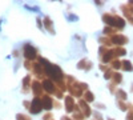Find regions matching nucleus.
I'll list each match as a JSON object with an SVG mask.
<instances>
[{"label": "nucleus", "instance_id": "nucleus-1", "mask_svg": "<svg viewBox=\"0 0 133 120\" xmlns=\"http://www.w3.org/2000/svg\"><path fill=\"white\" fill-rule=\"evenodd\" d=\"M103 20L105 21V23H108L109 26H115V27H117V28H124V26H125V23H124V20L121 19V17H118V16H116V15H104L103 16Z\"/></svg>", "mask_w": 133, "mask_h": 120}, {"label": "nucleus", "instance_id": "nucleus-2", "mask_svg": "<svg viewBox=\"0 0 133 120\" xmlns=\"http://www.w3.org/2000/svg\"><path fill=\"white\" fill-rule=\"evenodd\" d=\"M45 72L48 76H51L52 79H55L56 81H61V78H63V73L60 71V68L57 65H53V64H47L45 65Z\"/></svg>", "mask_w": 133, "mask_h": 120}, {"label": "nucleus", "instance_id": "nucleus-3", "mask_svg": "<svg viewBox=\"0 0 133 120\" xmlns=\"http://www.w3.org/2000/svg\"><path fill=\"white\" fill-rule=\"evenodd\" d=\"M41 108H43V103H41V100L39 99V97H36V99H33L29 111H31L32 113H39Z\"/></svg>", "mask_w": 133, "mask_h": 120}, {"label": "nucleus", "instance_id": "nucleus-4", "mask_svg": "<svg viewBox=\"0 0 133 120\" xmlns=\"http://www.w3.org/2000/svg\"><path fill=\"white\" fill-rule=\"evenodd\" d=\"M127 41H128V39L125 36H123V35H116V36L112 37V43L113 44H117V46H123V44H125Z\"/></svg>", "mask_w": 133, "mask_h": 120}, {"label": "nucleus", "instance_id": "nucleus-5", "mask_svg": "<svg viewBox=\"0 0 133 120\" xmlns=\"http://www.w3.org/2000/svg\"><path fill=\"white\" fill-rule=\"evenodd\" d=\"M24 55L28 59H33L36 56V51H35V48H32L31 46H25L24 47Z\"/></svg>", "mask_w": 133, "mask_h": 120}, {"label": "nucleus", "instance_id": "nucleus-6", "mask_svg": "<svg viewBox=\"0 0 133 120\" xmlns=\"http://www.w3.org/2000/svg\"><path fill=\"white\" fill-rule=\"evenodd\" d=\"M121 9L124 11V15L125 16H128V17H132V15H133V5L129 3V4H125V5H123L121 7Z\"/></svg>", "mask_w": 133, "mask_h": 120}, {"label": "nucleus", "instance_id": "nucleus-7", "mask_svg": "<svg viewBox=\"0 0 133 120\" xmlns=\"http://www.w3.org/2000/svg\"><path fill=\"white\" fill-rule=\"evenodd\" d=\"M41 103H43V108H45V110H51V107H52V99H51L49 96H43Z\"/></svg>", "mask_w": 133, "mask_h": 120}, {"label": "nucleus", "instance_id": "nucleus-8", "mask_svg": "<svg viewBox=\"0 0 133 120\" xmlns=\"http://www.w3.org/2000/svg\"><path fill=\"white\" fill-rule=\"evenodd\" d=\"M65 104H66V111L68 112H71V111H73V108H75V103H73V99L71 96H68L65 99Z\"/></svg>", "mask_w": 133, "mask_h": 120}, {"label": "nucleus", "instance_id": "nucleus-9", "mask_svg": "<svg viewBox=\"0 0 133 120\" xmlns=\"http://www.w3.org/2000/svg\"><path fill=\"white\" fill-rule=\"evenodd\" d=\"M43 85H44V88H45V91H48V92H53L55 91V85H53V83L51 80H45L43 83Z\"/></svg>", "mask_w": 133, "mask_h": 120}, {"label": "nucleus", "instance_id": "nucleus-10", "mask_svg": "<svg viewBox=\"0 0 133 120\" xmlns=\"http://www.w3.org/2000/svg\"><path fill=\"white\" fill-rule=\"evenodd\" d=\"M121 65H123V68L125 71H133V67H132V63L128 61V60H124L123 63H121Z\"/></svg>", "mask_w": 133, "mask_h": 120}, {"label": "nucleus", "instance_id": "nucleus-11", "mask_svg": "<svg viewBox=\"0 0 133 120\" xmlns=\"http://www.w3.org/2000/svg\"><path fill=\"white\" fill-rule=\"evenodd\" d=\"M80 105L83 107V112L85 113V116H89L91 110H89V107H88V104H87V103H84V102H80Z\"/></svg>", "mask_w": 133, "mask_h": 120}, {"label": "nucleus", "instance_id": "nucleus-12", "mask_svg": "<svg viewBox=\"0 0 133 120\" xmlns=\"http://www.w3.org/2000/svg\"><path fill=\"white\" fill-rule=\"evenodd\" d=\"M117 96L120 97L121 100H125V99H127V93H125L124 91H121V90H118V91H117Z\"/></svg>", "mask_w": 133, "mask_h": 120}, {"label": "nucleus", "instance_id": "nucleus-13", "mask_svg": "<svg viewBox=\"0 0 133 120\" xmlns=\"http://www.w3.org/2000/svg\"><path fill=\"white\" fill-rule=\"evenodd\" d=\"M113 79H115L116 83H120V81H121V75H120V73H115V75H113Z\"/></svg>", "mask_w": 133, "mask_h": 120}, {"label": "nucleus", "instance_id": "nucleus-14", "mask_svg": "<svg viewBox=\"0 0 133 120\" xmlns=\"http://www.w3.org/2000/svg\"><path fill=\"white\" fill-rule=\"evenodd\" d=\"M112 64H113V68H120V67H121V63H120L118 60H113Z\"/></svg>", "mask_w": 133, "mask_h": 120}, {"label": "nucleus", "instance_id": "nucleus-15", "mask_svg": "<svg viewBox=\"0 0 133 120\" xmlns=\"http://www.w3.org/2000/svg\"><path fill=\"white\" fill-rule=\"evenodd\" d=\"M17 120H31V119L25 115H17Z\"/></svg>", "mask_w": 133, "mask_h": 120}, {"label": "nucleus", "instance_id": "nucleus-16", "mask_svg": "<svg viewBox=\"0 0 133 120\" xmlns=\"http://www.w3.org/2000/svg\"><path fill=\"white\" fill-rule=\"evenodd\" d=\"M87 100H88V102H92V100H93V95H92L91 92L87 93Z\"/></svg>", "mask_w": 133, "mask_h": 120}, {"label": "nucleus", "instance_id": "nucleus-17", "mask_svg": "<svg viewBox=\"0 0 133 120\" xmlns=\"http://www.w3.org/2000/svg\"><path fill=\"white\" fill-rule=\"evenodd\" d=\"M127 120H133V112H132V111L128 113V116H127Z\"/></svg>", "mask_w": 133, "mask_h": 120}, {"label": "nucleus", "instance_id": "nucleus-18", "mask_svg": "<svg viewBox=\"0 0 133 120\" xmlns=\"http://www.w3.org/2000/svg\"><path fill=\"white\" fill-rule=\"evenodd\" d=\"M128 20H129V21H130V23L133 24V17H128Z\"/></svg>", "mask_w": 133, "mask_h": 120}, {"label": "nucleus", "instance_id": "nucleus-19", "mask_svg": "<svg viewBox=\"0 0 133 120\" xmlns=\"http://www.w3.org/2000/svg\"><path fill=\"white\" fill-rule=\"evenodd\" d=\"M61 120H69V117H63Z\"/></svg>", "mask_w": 133, "mask_h": 120}]
</instances>
